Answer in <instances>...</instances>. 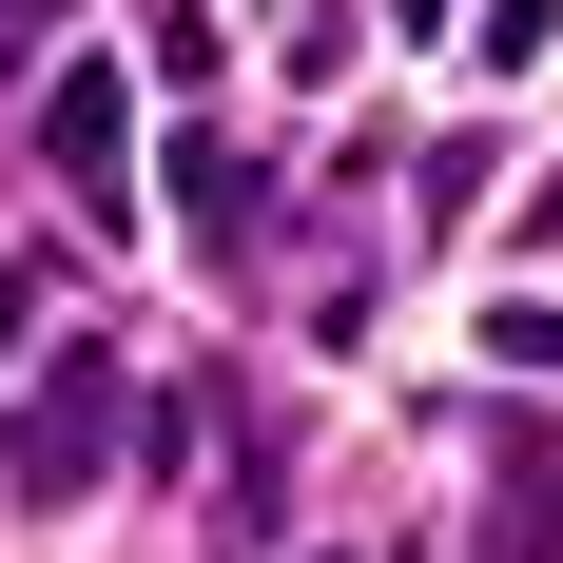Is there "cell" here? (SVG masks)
Masks as SVG:
<instances>
[{
    "mask_svg": "<svg viewBox=\"0 0 563 563\" xmlns=\"http://www.w3.org/2000/svg\"><path fill=\"white\" fill-rule=\"evenodd\" d=\"M40 156H58V195H78V214H136V175H117V156H136V78H117V58H78V78H58V98H40Z\"/></svg>",
    "mask_w": 563,
    "mask_h": 563,
    "instance_id": "cell-2",
    "label": "cell"
},
{
    "mask_svg": "<svg viewBox=\"0 0 563 563\" xmlns=\"http://www.w3.org/2000/svg\"><path fill=\"white\" fill-rule=\"evenodd\" d=\"M20 350H40V273H0V369H20Z\"/></svg>",
    "mask_w": 563,
    "mask_h": 563,
    "instance_id": "cell-5",
    "label": "cell"
},
{
    "mask_svg": "<svg viewBox=\"0 0 563 563\" xmlns=\"http://www.w3.org/2000/svg\"><path fill=\"white\" fill-rule=\"evenodd\" d=\"M40 20H58V0H0V58H40Z\"/></svg>",
    "mask_w": 563,
    "mask_h": 563,
    "instance_id": "cell-6",
    "label": "cell"
},
{
    "mask_svg": "<svg viewBox=\"0 0 563 563\" xmlns=\"http://www.w3.org/2000/svg\"><path fill=\"white\" fill-rule=\"evenodd\" d=\"M486 350H506L525 389H563V291H506V311H486Z\"/></svg>",
    "mask_w": 563,
    "mask_h": 563,
    "instance_id": "cell-4",
    "label": "cell"
},
{
    "mask_svg": "<svg viewBox=\"0 0 563 563\" xmlns=\"http://www.w3.org/2000/svg\"><path fill=\"white\" fill-rule=\"evenodd\" d=\"M486 563H563V466H544V428L486 448Z\"/></svg>",
    "mask_w": 563,
    "mask_h": 563,
    "instance_id": "cell-3",
    "label": "cell"
},
{
    "mask_svg": "<svg viewBox=\"0 0 563 563\" xmlns=\"http://www.w3.org/2000/svg\"><path fill=\"white\" fill-rule=\"evenodd\" d=\"M98 448H117V350L78 331V350H40V389H20L0 466H20V506H78V486H98Z\"/></svg>",
    "mask_w": 563,
    "mask_h": 563,
    "instance_id": "cell-1",
    "label": "cell"
}]
</instances>
